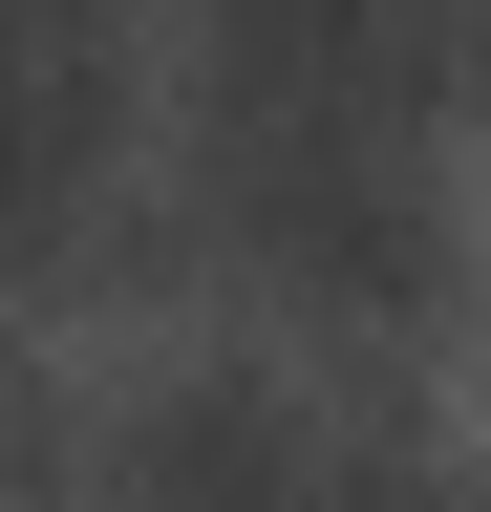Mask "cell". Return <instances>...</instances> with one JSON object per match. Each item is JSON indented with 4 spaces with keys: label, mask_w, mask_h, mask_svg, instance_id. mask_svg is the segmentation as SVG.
Segmentation results:
<instances>
[{
    "label": "cell",
    "mask_w": 491,
    "mask_h": 512,
    "mask_svg": "<svg viewBox=\"0 0 491 512\" xmlns=\"http://www.w3.org/2000/svg\"><path fill=\"white\" fill-rule=\"evenodd\" d=\"M214 256L299 320H427L449 299V171L406 107H214Z\"/></svg>",
    "instance_id": "cell-1"
},
{
    "label": "cell",
    "mask_w": 491,
    "mask_h": 512,
    "mask_svg": "<svg viewBox=\"0 0 491 512\" xmlns=\"http://www.w3.org/2000/svg\"><path fill=\"white\" fill-rule=\"evenodd\" d=\"M214 107H406L449 128V86L491 64V0H193Z\"/></svg>",
    "instance_id": "cell-3"
},
{
    "label": "cell",
    "mask_w": 491,
    "mask_h": 512,
    "mask_svg": "<svg viewBox=\"0 0 491 512\" xmlns=\"http://www.w3.org/2000/svg\"><path fill=\"white\" fill-rule=\"evenodd\" d=\"M65 512H449V448L385 406H299V384H171L86 448Z\"/></svg>",
    "instance_id": "cell-2"
}]
</instances>
